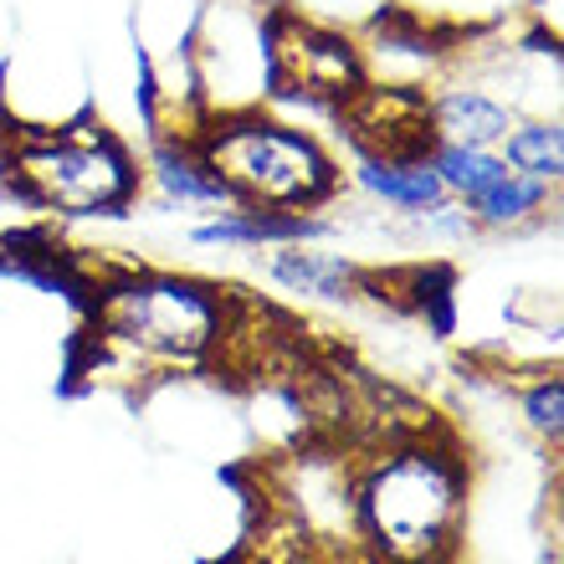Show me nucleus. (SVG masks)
I'll return each instance as SVG.
<instances>
[{"label": "nucleus", "mask_w": 564, "mask_h": 564, "mask_svg": "<svg viewBox=\"0 0 564 564\" xmlns=\"http://www.w3.org/2000/svg\"><path fill=\"white\" fill-rule=\"evenodd\" d=\"M355 180L365 195H375L380 206L401 210V216H421L446 200L436 170L426 160H405V154H355Z\"/></svg>", "instance_id": "1a4fd4ad"}, {"label": "nucleus", "mask_w": 564, "mask_h": 564, "mask_svg": "<svg viewBox=\"0 0 564 564\" xmlns=\"http://www.w3.org/2000/svg\"><path fill=\"white\" fill-rule=\"evenodd\" d=\"M6 175L26 206L57 210V216H129L144 185L134 149L104 123L15 134Z\"/></svg>", "instance_id": "20e7f679"}, {"label": "nucleus", "mask_w": 564, "mask_h": 564, "mask_svg": "<svg viewBox=\"0 0 564 564\" xmlns=\"http://www.w3.org/2000/svg\"><path fill=\"white\" fill-rule=\"evenodd\" d=\"M508 170H519L529 180H544L560 191L564 180V123L560 119H513V129L498 144Z\"/></svg>", "instance_id": "f8f14e48"}, {"label": "nucleus", "mask_w": 564, "mask_h": 564, "mask_svg": "<svg viewBox=\"0 0 564 564\" xmlns=\"http://www.w3.org/2000/svg\"><path fill=\"white\" fill-rule=\"evenodd\" d=\"M334 226L313 210H262V206H226L206 226H195V247H293V241H324Z\"/></svg>", "instance_id": "423d86ee"}, {"label": "nucleus", "mask_w": 564, "mask_h": 564, "mask_svg": "<svg viewBox=\"0 0 564 564\" xmlns=\"http://www.w3.org/2000/svg\"><path fill=\"white\" fill-rule=\"evenodd\" d=\"M268 278L282 293L297 297H324V303H344L359 293V268L344 257L313 252V241H293V247H272Z\"/></svg>", "instance_id": "9d476101"}, {"label": "nucleus", "mask_w": 564, "mask_h": 564, "mask_svg": "<svg viewBox=\"0 0 564 564\" xmlns=\"http://www.w3.org/2000/svg\"><path fill=\"white\" fill-rule=\"evenodd\" d=\"M231 334V297L216 282L180 272H129L93 297L98 355L139 375L195 370Z\"/></svg>", "instance_id": "f03ea898"}, {"label": "nucleus", "mask_w": 564, "mask_h": 564, "mask_svg": "<svg viewBox=\"0 0 564 564\" xmlns=\"http://www.w3.org/2000/svg\"><path fill=\"white\" fill-rule=\"evenodd\" d=\"M523 421L550 446H560V436H564V380L560 375H550V380H539V386L523 390Z\"/></svg>", "instance_id": "ddd939ff"}, {"label": "nucleus", "mask_w": 564, "mask_h": 564, "mask_svg": "<svg viewBox=\"0 0 564 564\" xmlns=\"http://www.w3.org/2000/svg\"><path fill=\"white\" fill-rule=\"evenodd\" d=\"M513 104L492 98L488 88H436L426 98V123H431V139L442 144H473V149H498L503 134L513 129Z\"/></svg>", "instance_id": "0eeeda50"}, {"label": "nucleus", "mask_w": 564, "mask_h": 564, "mask_svg": "<svg viewBox=\"0 0 564 564\" xmlns=\"http://www.w3.org/2000/svg\"><path fill=\"white\" fill-rule=\"evenodd\" d=\"M467 519V467L457 452L401 442L355 482V539L370 564H446Z\"/></svg>", "instance_id": "f257e3e1"}, {"label": "nucleus", "mask_w": 564, "mask_h": 564, "mask_svg": "<svg viewBox=\"0 0 564 564\" xmlns=\"http://www.w3.org/2000/svg\"><path fill=\"white\" fill-rule=\"evenodd\" d=\"M149 185L164 206H231V191L210 170L195 134H164L149 149Z\"/></svg>", "instance_id": "6e6552de"}, {"label": "nucleus", "mask_w": 564, "mask_h": 564, "mask_svg": "<svg viewBox=\"0 0 564 564\" xmlns=\"http://www.w3.org/2000/svg\"><path fill=\"white\" fill-rule=\"evenodd\" d=\"M268 62H272V93L344 104V98H355L365 88V57H359L355 36L308 26V21H272Z\"/></svg>", "instance_id": "39448f33"}, {"label": "nucleus", "mask_w": 564, "mask_h": 564, "mask_svg": "<svg viewBox=\"0 0 564 564\" xmlns=\"http://www.w3.org/2000/svg\"><path fill=\"white\" fill-rule=\"evenodd\" d=\"M550 200H554V185L529 180V175H519V170H503V175L492 180V185H482L473 200H462V210H467L473 226H482V231H519V226L539 221V216L550 210Z\"/></svg>", "instance_id": "9b49d317"}, {"label": "nucleus", "mask_w": 564, "mask_h": 564, "mask_svg": "<svg viewBox=\"0 0 564 564\" xmlns=\"http://www.w3.org/2000/svg\"><path fill=\"white\" fill-rule=\"evenodd\" d=\"M210 170L231 191V206L262 210H318L339 195V160L324 149V139L297 129L288 119L237 108L210 119L195 134Z\"/></svg>", "instance_id": "7ed1b4c3"}]
</instances>
